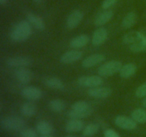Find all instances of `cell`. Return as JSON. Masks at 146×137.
I'll return each mask as SVG.
<instances>
[{
	"instance_id": "6da1fadb",
	"label": "cell",
	"mask_w": 146,
	"mask_h": 137,
	"mask_svg": "<svg viewBox=\"0 0 146 137\" xmlns=\"http://www.w3.org/2000/svg\"><path fill=\"white\" fill-rule=\"evenodd\" d=\"M32 34V28L27 20L17 23L10 31V39L15 42H23L28 39Z\"/></svg>"
},
{
	"instance_id": "7a4b0ae2",
	"label": "cell",
	"mask_w": 146,
	"mask_h": 137,
	"mask_svg": "<svg viewBox=\"0 0 146 137\" xmlns=\"http://www.w3.org/2000/svg\"><path fill=\"white\" fill-rule=\"evenodd\" d=\"M122 66V63L117 60L108 61L99 67L98 68V74L101 76H111L119 72Z\"/></svg>"
},
{
	"instance_id": "3957f363",
	"label": "cell",
	"mask_w": 146,
	"mask_h": 137,
	"mask_svg": "<svg viewBox=\"0 0 146 137\" xmlns=\"http://www.w3.org/2000/svg\"><path fill=\"white\" fill-rule=\"evenodd\" d=\"M1 126L4 129L8 131H19L24 128L25 121L19 116H10L1 119Z\"/></svg>"
},
{
	"instance_id": "277c9868",
	"label": "cell",
	"mask_w": 146,
	"mask_h": 137,
	"mask_svg": "<svg viewBox=\"0 0 146 137\" xmlns=\"http://www.w3.org/2000/svg\"><path fill=\"white\" fill-rule=\"evenodd\" d=\"M77 83L81 86L91 88L102 85L104 80L99 75L82 76L78 78Z\"/></svg>"
},
{
	"instance_id": "5b68a950",
	"label": "cell",
	"mask_w": 146,
	"mask_h": 137,
	"mask_svg": "<svg viewBox=\"0 0 146 137\" xmlns=\"http://www.w3.org/2000/svg\"><path fill=\"white\" fill-rule=\"evenodd\" d=\"M115 124L119 128L124 130H134L137 128V122L132 118L124 115H119L114 120Z\"/></svg>"
},
{
	"instance_id": "8992f818",
	"label": "cell",
	"mask_w": 146,
	"mask_h": 137,
	"mask_svg": "<svg viewBox=\"0 0 146 137\" xmlns=\"http://www.w3.org/2000/svg\"><path fill=\"white\" fill-rule=\"evenodd\" d=\"M14 76L17 81L22 84H29L34 78V74L27 67L17 68L14 71Z\"/></svg>"
},
{
	"instance_id": "52a82bcc",
	"label": "cell",
	"mask_w": 146,
	"mask_h": 137,
	"mask_svg": "<svg viewBox=\"0 0 146 137\" xmlns=\"http://www.w3.org/2000/svg\"><path fill=\"white\" fill-rule=\"evenodd\" d=\"M112 92V89L109 87L97 86L89 88L87 91V94L89 96L93 97V98L102 99V98H106L111 96Z\"/></svg>"
},
{
	"instance_id": "ba28073f",
	"label": "cell",
	"mask_w": 146,
	"mask_h": 137,
	"mask_svg": "<svg viewBox=\"0 0 146 137\" xmlns=\"http://www.w3.org/2000/svg\"><path fill=\"white\" fill-rule=\"evenodd\" d=\"M32 62V59L29 57H13L7 60V65L15 68L27 67L31 65Z\"/></svg>"
},
{
	"instance_id": "9c48e42d",
	"label": "cell",
	"mask_w": 146,
	"mask_h": 137,
	"mask_svg": "<svg viewBox=\"0 0 146 137\" xmlns=\"http://www.w3.org/2000/svg\"><path fill=\"white\" fill-rule=\"evenodd\" d=\"M21 95L30 101L38 100L42 97V91L38 87L28 86L21 90Z\"/></svg>"
},
{
	"instance_id": "30bf717a",
	"label": "cell",
	"mask_w": 146,
	"mask_h": 137,
	"mask_svg": "<svg viewBox=\"0 0 146 137\" xmlns=\"http://www.w3.org/2000/svg\"><path fill=\"white\" fill-rule=\"evenodd\" d=\"M84 18V14L78 9L74 10L68 15L66 19V27L68 29H74L76 28Z\"/></svg>"
},
{
	"instance_id": "8fae6325",
	"label": "cell",
	"mask_w": 146,
	"mask_h": 137,
	"mask_svg": "<svg viewBox=\"0 0 146 137\" xmlns=\"http://www.w3.org/2000/svg\"><path fill=\"white\" fill-rule=\"evenodd\" d=\"M83 57V53L78 50H71L62 54L60 58V61L62 64H70L78 61Z\"/></svg>"
},
{
	"instance_id": "7c38bea8",
	"label": "cell",
	"mask_w": 146,
	"mask_h": 137,
	"mask_svg": "<svg viewBox=\"0 0 146 137\" xmlns=\"http://www.w3.org/2000/svg\"><path fill=\"white\" fill-rule=\"evenodd\" d=\"M108 31L104 27H99L95 30L91 38V42L93 45L96 47L104 44L108 39Z\"/></svg>"
},
{
	"instance_id": "4fadbf2b",
	"label": "cell",
	"mask_w": 146,
	"mask_h": 137,
	"mask_svg": "<svg viewBox=\"0 0 146 137\" xmlns=\"http://www.w3.org/2000/svg\"><path fill=\"white\" fill-rule=\"evenodd\" d=\"M105 60V56L102 54H94L88 56L82 61V67L84 68H91L97 64L102 63Z\"/></svg>"
},
{
	"instance_id": "5bb4252c",
	"label": "cell",
	"mask_w": 146,
	"mask_h": 137,
	"mask_svg": "<svg viewBox=\"0 0 146 137\" xmlns=\"http://www.w3.org/2000/svg\"><path fill=\"white\" fill-rule=\"evenodd\" d=\"M145 34L139 31H131L124 35L123 38V41L125 44L131 45V44H135V43L141 41L145 37Z\"/></svg>"
},
{
	"instance_id": "9a60e30c",
	"label": "cell",
	"mask_w": 146,
	"mask_h": 137,
	"mask_svg": "<svg viewBox=\"0 0 146 137\" xmlns=\"http://www.w3.org/2000/svg\"><path fill=\"white\" fill-rule=\"evenodd\" d=\"M113 17V12L111 10H106L103 12L100 13L94 19V24L97 27H102L106 24L111 21Z\"/></svg>"
},
{
	"instance_id": "2e32d148",
	"label": "cell",
	"mask_w": 146,
	"mask_h": 137,
	"mask_svg": "<svg viewBox=\"0 0 146 137\" xmlns=\"http://www.w3.org/2000/svg\"><path fill=\"white\" fill-rule=\"evenodd\" d=\"M84 122L81 119H72L68 121L65 126V129L67 132H79L83 131L84 126Z\"/></svg>"
},
{
	"instance_id": "e0dca14e",
	"label": "cell",
	"mask_w": 146,
	"mask_h": 137,
	"mask_svg": "<svg viewBox=\"0 0 146 137\" xmlns=\"http://www.w3.org/2000/svg\"><path fill=\"white\" fill-rule=\"evenodd\" d=\"M90 38L86 34H81L74 37L70 41L69 45L73 49H80L84 47L88 44Z\"/></svg>"
},
{
	"instance_id": "ac0fdd59",
	"label": "cell",
	"mask_w": 146,
	"mask_h": 137,
	"mask_svg": "<svg viewBox=\"0 0 146 137\" xmlns=\"http://www.w3.org/2000/svg\"><path fill=\"white\" fill-rule=\"evenodd\" d=\"M27 21L30 23L31 26L38 30H44L45 28V24L44 20L41 17L34 14V13L29 12L27 14Z\"/></svg>"
},
{
	"instance_id": "d6986e66",
	"label": "cell",
	"mask_w": 146,
	"mask_h": 137,
	"mask_svg": "<svg viewBox=\"0 0 146 137\" xmlns=\"http://www.w3.org/2000/svg\"><path fill=\"white\" fill-rule=\"evenodd\" d=\"M44 84L48 88L55 90H62L64 88V84L60 78L54 76H48L44 79Z\"/></svg>"
},
{
	"instance_id": "ffe728a7",
	"label": "cell",
	"mask_w": 146,
	"mask_h": 137,
	"mask_svg": "<svg viewBox=\"0 0 146 137\" xmlns=\"http://www.w3.org/2000/svg\"><path fill=\"white\" fill-rule=\"evenodd\" d=\"M137 71V67L133 63H128L122 66L119 71L120 76L123 78H128L133 76Z\"/></svg>"
},
{
	"instance_id": "44dd1931",
	"label": "cell",
	"mask_w": 146,
	"mask_h": 137,
	"mask_svg": "<svg viewBox=\"0 0 146 137\" xmlns=\"http://www.w3.org/2000/svg\"><path fill=\"white\" fill-rule=\"evenodd\" d=\"M36 110V106L34 103L30 102V101L24 103L20 108L21 114L25 117H32L35 116Z\"/></svg>"
},
{
	"instance_id": "7402d4cb",
	"label": "cell",
	"mask_w": 146,
	"mask_h": 137,
	"mask_svg": "<svg viewBox=\"0 0 146 137\" xmlns=\"http://www.w3.org/2000/svg\"><path fill=\"white\" fill-rule=\"evenodd\" d=\"M36 128V131L42 136L51 135L54 132V126L52 124L44 120L38 121Z\"/></svg>"
},
{
	"instance_id": "603a6c76",
	"label": "cell",
	"mask_w": 146,
	"mask_h": 137,
	"mask_svg": "<svg viewBox=\"0 0 146 137\" xmlns=\"http://www.w3.org/2000/svg\"><path fill=\"white\" fill-rule=\"evenodd\" d=\"M137 21V14L134 11H129L125 15L122 21V27L124 29H130L133 27Z\"/></svg>"
},
{
	"instance_id": "cb8c5ba5",
	"label": "cell",
	"mask_w": 146,
	"mask_h": 137,
	"mask_svg": "<svg viewBox=\"0 0 146 137\" xmlns=\"http://www.w3.org/2000/svg\"><path fill=\"white\" fill-rule=\"evenodd\" d=\"M131 118L137 123L145 124L146 123V110L144 108H135L131 113Z\"/></svg>"
},
{
	"instance_id": "d4e9b609",
	"label": "cell",
	"mask_w": 146,
	"mask_h": 137,
	"mask_svg": "<svg viewBox=\"0 0 146 137\" xmlns=\"http://www.w3.org/2000/svg\"><path fill=\"white\" fill-rule=\"evenodd\" d=\"M71 109L81 112H92V108L88 102L86 101H78L71 106Z\"/></svg>"
},
{
	"instance_id": "484cf974",
	"label": "cell",
	"mask_w": 146,
	"mask_h": 137,
	"mask_svg": "<svg viewBox=\"0 0 146 137\" xmlns=\"http://www.w3.org/2000/svg\"><path fill=\"white\" fill-rule=\"evenodd\" d=\"M48 107L54 112H61L66 108V103L59 98H55L51 100L48 104Z\"/></svg>"
},
{
	"instance_id": "4316f807",
	"label": "cell",
	"mask_w": 146,
	"mask_h": 137,
	"mask_svg": "<svg viewBox=\"0 0 146 137\" xmlns=\"http://www.w3.org/2000/svg\"><path fill=\"white\" fill-rule=\"evenodd\" d=\"M99 131V126L97 124H89L86 126L82 131V135L84 137H92Z\"/></svg>"
},
{
	"instance_id": "83f0119b",
	"label": "cell",
	"mask_w": 146,
	"mask_h": 137,
	"mask_svg": "<svg viewBox=\"0 0 146 137\" xmlns=\"http://www.w3.org/2000/svg\"><path fill=\"white\" fill-rule=\"evenodd\" d=\"M129 49L133 53H140L146 51V36H145V37L141 41L130 45Z\"/></svg>"
},
{
	"instance_id": "f1b7e54d",
	"label": "cell",
	"mask_w": 146,
	"mask_h": 137,
	"mask_svg": "<svg viewBox=\"0 0 146 137\" xmlns=\"http://www.w3.org/2000/svg\"><path fill=\"white\" fill-rule=\"evenodd\" d=\"M92 112H81V111H76L71 109L68 112V116L72 119H82L89 116Z\"/></svg>"
},
{
	"instance_id": "f546056e",
	"label": "cell",
	"mask_w": 146,
	"mask_h": 137,
	"mask_svg": "<svg viewBox=\"0 0 146 137\" xmlns=\"http://www.w3.org/2000/svg\"><path fill=\"white\" fill-rule=\"evenodd\" d=\"M21 137H37L36 131L31 128H23L20 132Z\"/></svg>"
},
{
	"instance_id": "4dcf8cb0",
	"label": "cell",
	"mask_w": 146,
	"mask_h": 137,
	"mask_svg": "<svg viewBox=\"0 0 146 137\" xmlns=\"http://www.w3.org/2000/svg\"><path fill=\"white\" fill-rule=\"evenodd\" d=\"M135 96L138 98H145L146 97V83L141 84L137 88L135 92Z\"/></svg>"
},
{
	"instance_id": "1f68e13d",
	"label": "cell",
	"mask_w": 146,
	"mask_h": 137,
	"mask_svg": "<svg viewBox=\"0 0 146 137\" xmlns=\"http://www.w3.org/2000/svg\"><path fill=\"white\" fill-rule=\"evenodd\" d=\"M119 0H104V1L102 2L101 4V7L104 9L107 10L109 8H111V7L115 5Z\"/></svg>"
},
{
	"instance_id": "d6a6232c",
	"label": "cell",
	"mask_w": 146,
	"mask_h": 137,
	"mask_svg": "<svg viewBox=\"0 0 146 137\" xmlns=\"http://www.w3.org/2000/svg\"><path fill=\"white\" fill-rule=\"evenodd\" d=\"M104 137H121L119 134L112 128H108L104 131Z\"/></svg>"
},
{
	"instance_id": "836d02e7",
	"label": "cell",
	"mask_w": 146,
	"mask_h": 137,
	"mask_svg": "<svg viewBox=\"0 0 146 137\" xmlns=\"http://www.w3.org/2000/svg\"><path fill=\"white\" fill-rule=\"evenodd\" d=\"M142 105H143V106L144 107V108H146V97H145V98H144L143 99Z\"/></svg>"
},
{
	"instance_id": "e575fe53",
	"label": "cell",
	"mask_w": 146,
	"mask_h": 137,
	"mask_svg": "<svg viewBox=\"0 0 146 137\" xmlns=\"http://www.w3.org/2000/svg\"><path fill=\"white\" fill-rule=\"evenodd\" d=\"M7 1H8V0H0V4L1 5H5L7 3Z\"/></svg>"
},
{
	"instance_id": "d590c367",
	"label": "cell",
	"mask_w": 146,
	"mask_h": 137,
	"mask_svg": "<svg viewBox=\"0 0 146 137\" xmlns=\"http://www.w3.org/2000/svg\"><path fill=\"white\" fill-rule=\"evenodd\" d=\"M41 137H54V136H52L51 135H44Z\"/></svg>"
},
{
	"instance_id": "8d00e7d4",
	"label": "cell",
	"mask_w": 146,
	"mask_h": 137,
	"mask_svg": "<svg viewBox=\"0 0 146 137\" xmlns=\"http://www.w3.org/2000/svg\"><path fill=\"white\" fill-rule=\"evenodd\" d=\"M65 137H76V136H71V135H68V136H66Z\"/></svg>"
},
{
	"instance_id": "74e56055",
	"label": "cell",
	"mask_w": 146,
	"mask_h": 137,
	"mask_svg": "<svg viewBox=\"0 0 146 137\" xmlns=\"http://www.w3.org/2000/svg\"><path fill=\"white\" fill-rule=\"evenodd\" d=\"M34 1H40L41 0H34Z\"/></svg>"
}]
</instances>
